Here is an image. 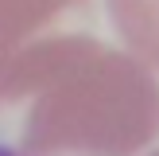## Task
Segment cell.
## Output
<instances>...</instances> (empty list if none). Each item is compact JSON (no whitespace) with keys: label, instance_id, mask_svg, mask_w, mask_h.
<instances>
[{"label":"cell","instance_id":"6da1fadb","mask_svg":"<svg viewBox=\"0 0 159 156\" xmlns=\"http://www.w3.org/2000/svg\"><path fill=\"white\" fill-rule=\"evenodd\" d=\"M155 137V74L85 31L39 39L0 74V156H140Z\"/></svg>","mask_w":159,"mask_h":156},{"label":"cell","instance_id":"7a4b0ae2","mask_svg":"<svg viewBox=\"0 0 159 156\" xmlns=\"http://www.w3.org/2000/svg\"><path fill=\"white\" fill-rule=\"evenodd\" d=\"M78 16H89V0H0V74L31 43L70 31Z\"/></svg>","mask_w":159,"mask_h":156},{"label":"cell","instance_id":"3957f363","mask_svg":"<svg viewBox=\"0 0 159 156\" xmlns=\"http://www.w3.org/2000/svg\"><path fill=\"white\" fill-rule=\"evenodd\" d=\"M109 12L132 55L159 70V0H109Z\"/></svg>","mask_w":159,"mask_h":156}]
</instances>
